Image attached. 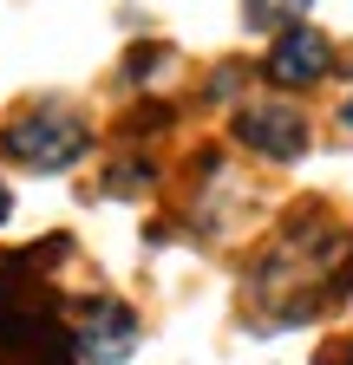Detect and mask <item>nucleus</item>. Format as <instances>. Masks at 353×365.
<instances>
[{"instance_id":"obj_1","label":"nucleus","mask_w":353,"mask_h":365,"mask_svg":"<svg viewBox=\"0 0 353 365\" xmlns=\"http://www.w3.org/2000/svg\"><path fill=\"white\" fill-rule=\"evenodd\" d=\"M7 157L14 163H33V170H66L72 157H85V124L72 118V111H33V118H14L7 124Z\"/></svg>"},{"instance_id":"obj_2","label":"nucleus","mask_w":353,"mask_h":365,"mask_svg":"<svg viewBox=\"0 0 353 365\" xmlns=\"http://www.w3.org/2000/svg\"><path fill=\"white\" fill-rule=\"evenodd\" d=\"M79 352L92 359V365H118L131 359V346H138V313H131L124 300H92L79 313Z\"/></svg>"},{"instance_id":"obj_3","label":"nucleus","mask_w":353,"mask_h":365,"mask_svg":"<svg viewBox=\"0 0 353 365\" xmlns=\"http://www.w3.org/2000/svg\"><path fill=\"white\" fill-rule=\"evenodd\" d=\"M236 130H242V144H249V150L275 157V163H288V157L307 150V118L288 111V105H249V111L236 118Z\"/></svg>"},{"instance_id":"obj_4","label":"nucleus","mask_w":353,"mask_h":365,"mask_svg":"<svg viewBox=\"0 0 353 365\" xmlns=\"http://www.w3.org/2000/svg\"><path fill=\"white\" fill-rule=\"evenodd\" d=\"M327 59H334V46L314 33V26H282V39H275V53H269V78L275 85H314L321 72H327Z\"/></svg>"},{"instance_id":"obj_5","label":"nucleus","mask_w":353,"mask_h":365,"mask_svg":"<svg viewBox=\"0 0 353 365\" xmlns=\"http://www.w3.org/2000/svg\"><path fill=\"white\" fill-rule=\"evenodd\" d=\"M307 7H314V0H249V20H255V26H262V20H288V26H294Z\"/></svg>"},{"instance_id":"obj_6","label":"nucleus","mask_w":353,"mask_h":365,"mask_svg":"<svg viewBox=\"0 0 353 365\" xmlns=\"http://www.w3.org/2000/svg\"><path fill=\"white\" fill-rule=\"evenodd\" d=\"M7 209H14V202H7V190H0V222H7Z\"/></svg>"},{"instance_id":"obj_7","label":"nucleus","mask_w":353,"mask_h":365,"mask_svg":"<svg viewBox=\"0 0 353 365\" xmlns=\"http://www.w3.org/2000/svg\"><path fill=\"white\" fill-rule=\"evenodd\" d=\"M314 365H340V359H314ZM347 365H353V359H347Z\"/></svg>"},{"instance_id":"obj_8","label":"nucleus","mask_w":353,"mask_h":365,"mask_svg":"<svg viewBox=\"0 0 353 365\" xmlns=\"http://www.w3.org/2000/svg\"><path fill=\"white\" fill-rule=\"evenodd\" d=\"M347 124H353V98H347Z\"/></svg>"}]
</instances>
